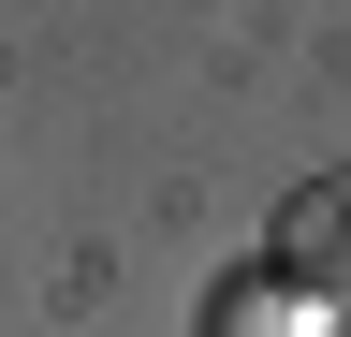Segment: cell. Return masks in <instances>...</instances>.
<instances>
[{"label":"cell","instance_id":"6da1fadb","mask_svg":"<svg viewBox=\"0 0 351 337\" xmlns=\"http://www.w3.org/2000/svg\"><path fill=\"white\" fill-rule=\"evenodd\" d=\"M263 264H278L293 308L351 323V176H307V191L278 205V235H263Z\"/></svg>","mask_w":351,"mask_h":337}]
</instances>
